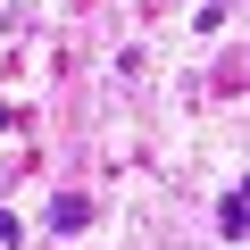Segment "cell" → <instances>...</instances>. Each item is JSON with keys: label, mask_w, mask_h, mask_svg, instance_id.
Masks as SVG:
<instances>
[{"label": "cell", "mask_w": 250, "mask_h": 250, "mask_svg": "<svg viewBox=\"0 0 250 250\" xmlns=\"http://www.w3.org/2000/svg\"><path fill=\"white\" fill-rule=\"evenodd\" d=\"M83 225H92V200L83 192H59L50 200V233H83Z\"/></svg>", "instance_id": "cell-1"}, {"label": "cell", "mask_w": 250, "mask_h": 250, "mask_svg": "<svg viewBox=\"0 0 250 250\" xmlns=\"http://www.w3.org/2000/svg\"><path fill=\"white\" fill-rule=\"evenodd\" d=\"M217 233H233V242L250 233V200H242V192H225V200H217Z\"/></svg>", "instance_id": "cell-2"}]
</instances>
